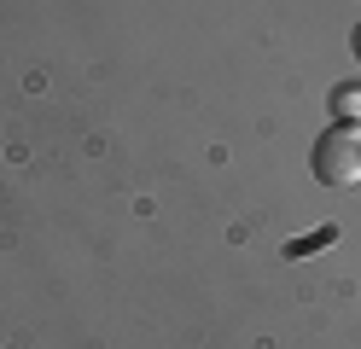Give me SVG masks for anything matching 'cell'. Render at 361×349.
Here are the masks:
<instances>
[{
  "label": "cell",
  "instance_id": "obj_2",
  "mask_svg": "<svg viewBox=\"0 0 361 349\" xmlns=\"http://www.w3.org/2000/svg\"><path fill=\"white\" fill-rule=\"evenodd\" d=\"M332 116L338 123H361V87H332Z\"/></svg>",
  "mask_w": 361,
  "mask_h": 349
},
{
  "label": "cell",
  "instance_id": "obj_1",
  "mask_svg": "<svg viewBox=\"0 0 361 349\" xmlns=\"http://www.w3.org/2000/svg\"><path fill=\"white\" fill-rule=\"evenodd\" d=\"M314 175L326 186H361V123H332L314 140Z\"/></svg>",
  "mask_w": 361,
  "mask_h": 349
},
{
  "label": "cell",
  "instance_id": "obj_4",
  "mask_svg": "<svg viewBox=\"0 0 361 349\" xmlns=\"http://www.w3.org/2000/svg\"><path fill=\"white\" fill-rule=\"evenodd\" d=\"M355 59H361V30H355Z\"/></svg>",
  "mask_w": 361,
  "mask_h": 349
},
{
  "label": "cell",
  "instance_id": "obj_3",
  "mask_svg": "<svg viewBox=\"0 0 361 349\" xmlns=\"http://www.w3.org/2000/svg\"><path fill=\"white\" fill-rule=\"evenodd\" d=\"M326 245H338V227H321V233H303V239H291L286 250H291V256H309V250H326Z\"/></svg>",
  "mask_w": 361,
  "mask_h": 349
}]
</instances>
